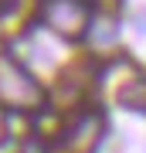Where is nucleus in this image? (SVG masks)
<instances>
[{
	"mask_svg": "<svg viewBox=\"0 0 146 153\" xmlns=\"http://www.w3.org/2000/svg\"><path fill=\"white\" fill-rule=\"evenodd\" d=\"M116 99L126 109H146V75H133L129 82H122Z\"/></svg>",
	"mask_w": 146,
	"mask_h": 153,
	"instance_id": "4",
	"label": "nucleus"
},
{
	"mask_svg": "<svg viewBox=\"0 0 146 153\" xmlns=\"http://www.w3.org/2000/svg\"><path fill=\"white\" fill-rule=\"evenodd\" d=\"M102 4H116V0H102Z\"/></svg>",
	"mask_w": 146,
	"mask_h": 153,
	"instance_id": "7",
	"label": "nucleus"
},
{
	"mask_svg": "<svg viewBox=\"0 0 146 153\" xmlns=\"http://www.w3.org/2000/svg\"><path fill=\"white\" fill-rule=\"evenodd\" d=\"M105 116L99 109H82L58 136V153H92L102 140Z\"/></svg>",
	"mask_w": 146,
	"mask_h": 153,
	"instance_id": "3",
	"label": "nucleus"
},
{
	"mask_svg": "<svg viewBox=\"0 0 146 153\" xmlns=\"http://www.w3.org/2000/svg\"><path fill=\"white\" fill-rule=\"evenodd\" d=\"M38 21L48 31H54L58 38L78 41L92 27V7H88V0H41Z\"/></svg>",
	"mask_w": 146,
	"mask_h": 153,
	"instance_id": "2",
	"label": "nucleus"
},
{
	"mask_svg": "<svg viewBox=\"0 0 146 153\" xmlns=\"http://www.w3.org/2000/svg\"><path fill=\"white\" fill-rule=\"evenodd\" d=\"M17 153H48V146H44L38 136H31V140H24V143H21V150H17Z\"/></svg>",
	"mask_w": 146,
	"mask_h": 153,
	"instance_id": "5",
	"label": "nucleus"
},
{
	"mask_svg": "<svg viewBox=\"0 0 146 153\" xmlns=\"http://www.w3.org/2000/svg\"><path fill=\"white\" fill-rule=\"evenodd\" d=\"M0 105H4V109H21V112L41 109V105H44L41 82L14 55L0 58Z\"/></svg>",
	"mask_w": 146,
	"mask_h": 153,
	"instance_id": "1",
	"label": "nucleus"
},
{
	"mask_svg": "<svg viewBox=\"0 0 146 153\" xmlns=\"http://www.w3.org/2000/svg\"><path fill=\"white\" fill-rule=\"evenodd\" d=\"M7 136V116H4V109H0V140Z\"/></svg>",
	"mask_w": 146,
	"mask_h": 153,
	"instance_id": "6",
	"label": "nucleus"
}]
</instances>
